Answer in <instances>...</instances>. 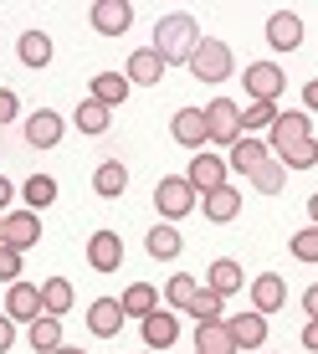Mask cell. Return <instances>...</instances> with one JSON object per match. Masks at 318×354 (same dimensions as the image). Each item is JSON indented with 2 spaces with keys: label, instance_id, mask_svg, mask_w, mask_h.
I'll return each instance as SVG.
<instances>
[{
  "label": "cell",
  "instance_id": "obj_35",
  "mask_svg": "<svg viewBox=\"0 0 318 354\" xmlns=\"http://www.w3.org/2000/svg\"><path fill=\"white\" fill-rule=\"evenodd\" d=\"M195 292H200V283H195L190 272H180V277H169V288H165V298H169V308H180V313H190V303H195Z\"/></svg>",
  "mask_w": 318,
  "mask_h": 354
},
{
  "label": "cell",
  "instance_id": "obj_10",
  "mask_svg": "<svg viewBox=\"0 0 318 354\" xmlns=\"http://www.w3.org/2000/svg\"><path fill=\"white\" fill-rule=\"evenodd\" d=\"M303 139H313V129H308V113H277L272 118V129H267V149H292V144H303Z\"/></svg>",
  "mask_w": 318,
  "mask_h": 354
},
{
  "label": "cell",
  "instance_id": "obj_9",
  "mask_svg": "<svg viewBox=\"0 0 318 354\" xmlns=\"http://www.w3.org/2000/svg\"><path fill=\"white\" fill-rule=\"evenodd\" d=\"M62 133H67V124H62V113H52V108H36L26 118V144L31 149H57Z\"/></svg>",
  "mask_w": 318,
  "mask_h": 354
},
{
  "label": "cell",
  "instance_id": "obj_28",
  "mask_svg": "<svg viewBox=\"0 0 318 354\" xmlns=\"http://www.w3.org/2000/svg\"><path fill=\"white\" fill-rule=\"evenodd\" d=\"M41 308L52 313V319L72 313V283H67V277H46V283H41Z\"/></svg>",
  "mask_w": 318,
  "mask_h": 354
},
{
  "label": "cell",
  "instance_id": "obj_15",
  "mask_svg": "<svg viewBox=\"0 0 318 354\" xmlns=\"http://www.w3.org/2000/svg\"><path fill=\"white\" fill-rule=\"evenodd\" d=\"M267 41H272L277 52H298L303 46V21L292 16V10H277V16L267 21Z\"/></svg>",
  "mask_w": 318,
  "mask_h": 354
},
{
  "label": "cell",
  "instance_id": "obj_47",
  "mask_svg": "<svg viewBox=\"0 0 318 354\" xmlns=\"http://www.w3.org/2000/svg\"><path fill=\"white\" fill-rule=\"evenodd\" d=\"M0 247H6V216H0Z\"/></svg>",
  "mask_w": 318,
  "mask_h": 354
},
{
  "label": "cell",
  "instance_id": "obj_42",
  "mask_svg": "<svg viewBox=\"0 0 318 354\" xmlns=\"http://www.w3.org/2000/svg\"><path fill=\"white\" fill-rule=\"evenodd\" d=\"M303 349H313V354H318V319L303 324Z\"/></svg>",
  "mask_w": 318,
  "mask_h": 354
},
{
  "label": "cell",
  "instance_id": "obj_36",
  "mask_svg": "<svg viewBox=\"0 0 318 354\" xmlns=\"http://www.w3.org/2000/svg\"><path fill=\"white\" fill-rule=\"evenodd\" d=\"M190 313H195V324H226V313H221V292H211V288L195 292Z\"/></svg>",
  "mask_w": 318,
  "mask_h": 354
},
{
  "label": "cell",
  "instance_id": "obj_3",
  "mask_svg": "<svg viewBox=\"0 0 318 354\" xmlns=\"http://www.w3.org/2000/svg\"><path fill=\"white\" fill-rule=\"evenodd\" d=\"M231 67H236V62H231V46L216 41V36H200V46L190 52V72L200 82H226Z\"/></svg>",
  "mask_w": 318,
  "mask_h": 354
},
{
  "label": "cell",
  "instance_id": "obj_12",
  "mask_svg": "<svg viewBox=\"0 0 318 354\" xmlns=\"http://www.w3.org/2000/svg\"><path fill=\"white\" fill-rule=\"evenodd\" d=\"M185 180H190L200 195L221 190V185H226V160H221V154H205V149H200V154L190 160V175H185Z\"/></svg>",
  "mask_w": 318,
  "mask_h": 354
},
{
  "label": "cell",
  "instance_id": "obj_23",
  "mask_svg": "<svg viewBox=\"0 0 318 354\" xmlns=\"http://www.w3.org/2000/svg\"><path fill=\"white\" fill-rule=\"evenodd\" d=\"M72 124H77V133H108V124H113V108H103L97 97H82L77 113H72Z\"/></svg>",
  "mask_w": 318,
  "mask_h": 354
},
{
  "label": "cell",
  "instance_id": "obj_22",
  "mask_svg": "<svg viewBox=\"0 0 318 354\" xmlns=\"http://www.w3.org/2000/svg\"><path fill=\"white\" fill-rule=\"evenodd\" d=\"M16 57H21V67H46V62H52V36H46V31H26V36H21V41H16Z\"/></svg>",
  "mask_w": 318,
  "mask_h": 354
},
{
  "label": "cell",
  "instance_id": "obj_45",
  "mask_svg": "<svg viewBox=\"0 0 318 354\" xmlns=\"http://www.w3.org/2000/svg\"><path fill=\"white\" fill-rule=\"evenodd\" d=\"M303 103H308L313 113H318V82H308V88H303Z\"/></svg>",
  "mask_w": 318,
  "mask_h": 354
},
{
  "label": "cell",
  "instance_id": "obj_20",
  "mask_svg": "<svg viewBox=\"0 0 318 354\" xmlns=\"http://www.w3.org/2000/svg\"><path fill=\"white\" fill-rule=\"evenodd\" d=\"M200 211L211 216L216 226L236 221V216H241V190H231V185H221V190H211V195H205V201H200Z\"/></svg>",
  "mask_w": 318,
  "mask_h": 354
},
{
  "label": "cell",
  "instance_id": "obj_26",
  "mask_svg": "<svg viewBox=\"0 0 318 354\" xmlns=\"http://www.w3.org/2000/svg\"><path fill=\"white\" fill-rule=\"evenodd\" d=\"M93 190H97V195H108V201H113V195H124V190H129V169L118 165V160L97 165V169H93Z\"/></svg>",
  "mask_w": 318,
  "mask_h": 354
},
{
  "label": "cell",
  "instance_id": "obj_33",
  "mask_svg": "<svg viewBox=\"0 0 318 354\" xmlns=\"http://www.w3.org/2000/svg\"><path fill=\"white\" fill-rule=\"evenodd\" d=\"M21 195H26V211H41V205L57 201V180L52 175H31L26 185H21Z\"/></svg>",
  "mask_w": 318,
  "mask_h": 354
},
{
  "label": "cell",
  "instance_id": "obj_31",
  "mask_svg": "<svg viewBox=\"0 0 318 354\" xmlns=\"http://www.w3.org/2000/svg\"><path fill=\"white\" fill-rule=\"evenodd\" d=\"M205 288L211 292H236L241 288V262H231V257H221V262H211V272H205Z\"/></svg>",
  "mask_w": 318,
  "mask_h": 354
},
{
  "label": "cell",
  "instance_id": "obj_27",
  "mask_svg": "<svg viewBox=\"0 0 318 354\" xmlns=\"http://www.w3.org/2000/svg\"><path fill=\"white\" fill-rule=\"evenodd\" d=\"M31 349L36 354H52V349H62V319H52V313H41V319L31 324Z\"/></svg>",
  "mask_w": 318,
  "mask_h": 354
},
{
  "label": "cell",
  "instance_id": "obj_24",
  "mask_svg": "<svg viewBox=\"0 0 318 354\" xmlns=\"http://www.w3.org/2000/svg\"><path fill=\"white\" fill-rule=\"evenodd\" d=\"M180 339V324H175V313H149V319H144V344L149 349H169Z\"/></svg>",
  "mask_w": 318,
  "mask_h": 354
},
{
  "label": "cell",
  "instance_id": "obj_16",
  "mask_svg": "<svg viewBox=\"0 0 318 354\" xmlns=\"http://www.w3.org/2000/svg\"><path fill=\"white\" fill-rule=\"evenodd\" d=\"M262 160H272V149H267V139H256V133H241L236 144H231V169H241V175H252Z\"/></svg>",
  "mask_w": 318,
  "mask_h": 354
},
{
  "label": "cell",
  "instance_id": "obj_18",
  "mask_svg": "<svg viewBox=\"0 0 318 354\" xmlns=\"http://www.w3.org/2000/svg\"><path fill=\"white\" fill-rule=\"evenodd\" d=\"M88 328L97 339H113L118 328H124V303H118V298H97L88 308Z\"/></svg>",
  "mask_w": 318,
  "mask_h": 354
},
{
  "label": "cell",
  "instance_id": "obj_17",
  "mask_svg": "<svg viewBox=\"0 0 318 354\" xmlns=\"http://www.w3.org/2000/svg\"><path fill=\"white\" fill-rule=\"evenodd\" d=\"M169 133H175L185 149L200 154V144H205V113H200V108H180V113L169 118Z\"/></svg>",
  "mask_w": 318,
  "mask_h": 354
},
{
  "label": "cell",
  "instance_id": "obj_7",
  "mask_svg": "<svg viewBox=\"0 0 318 354\" xmlns=\"http://www.w3.org/2000/svg\"><path fill=\"white\" fill-rule=\"evenodd\" d=\"M41 288H31V283H10V292H6V319L10 324H36V319H41Z\"/></svg>",
  "mask_w": 318,
  "mask_h": 354
},
{
  "label": "cell",
  "instance_id": "obj_43",
  "mask_svg": "<svg viewBox=\"0 0 318 354\" xmlns=\"http://www.w3.org/2000/svg\"><path fill=\"white\" fill-rule=\"evenodd\" d=\"M303 308H308V319H318V283L303 292Z\"/></svg>",
  "mask_w": 318,
  "mask_h": 354
},
{
  "label": "cell",
  "instance_id": "obj_34",
  "mask_svg": "<svg viewBox=\"0 0 318 354\" xmlns=\"http://www.w3.org/2000/svg\"><path fill=\"white\" fill-rule=\"evenodd\" d=\"M272 160H283V169H313L318 165V139H303L292 149H277Z\"/></svg>",
  "mask_w": 318,
  "mask_h": 354
},
{
  "label": "cell",
  "instance_id": "obj_41",
  "mask_svg": "<svg viewBox=\"0 0 318 354\" xmlns=\"http://www.w3.org/2000/svg\"><path fill=\"white\" fill-rule=\"evenodd\" d=\"M10 344H16V324H10L6 313H0V354H6Z\"/></svg>",
  "mask_w": 318,
  "mask_h": 354
},
{
  "label": "cell",
  "instance_id": "obj_2",
  "mask_svg": "<svg viewBox=\"0 0 318 354\" xmlns=\"http://www.w3.org/2000/svg\"><path fill=\"white\" fill-rule=\"evenodd\" d=\"M195 201H200V195H195V185H190L185 175H165L154 185V205H159L165 221H185V216L195 211Z\"/></svg>",
  "mask_w": 318,
  "mask_h": 354
},
{
  "label": "cell",
  "instance_id": "obj_19",
  "mask_svg": "<svg viewBox=\"0 0 318 354\" xmlns=\"http://www.w3.org/2000/svg\"><path fill=\"white\" fill-rule=\"evenodd\" d=\"M129 82H139V88H154L159 77H165V57L154 52V46H144V52H133L129 57V72H124Z\"/></svg>",
  "mask_w": 318,
  "mask_h": 354
},
{
  "label": "cell",
  "instance_id": "obj_46",
  "mask_svg": "<svg viewBox=\"0 0 318 354\" xmlns=\"http://www.w3.org/2000/svg\"><path fill=\"white\" fill-rule=\"evenodd\" d=\"M308 216H313V226H318V195H313V201H308Z\"/></svg>",
  "mask_w": 318,
  "mask_h": 354
},
{
  "label": "cell",
  "instance_id": "obj_5",
  "mask_svg": "<svg viewBox=\"0 0 318 354\" xmlns=\"http://www.w3.org/2000/svg\"><path fill=\"white\" fill-rule=\"evenodd\" d=\"M241 82H247L252 103H277V97H283V88H288V72L272 67V62H252L247 72H241Z\"/></svg>",
  "mask_w": 318,
  "mask_h": 354
},
{
  "label": "cell",
  "instance_id": "obj_49",
  "mask_svg": "<svg viewBox=\"0 0 318 354\" xmlns=\"http://www.w3.org/2000/svg\"><path fill=\"white\" fill-rule=\"evenodd\" d=\"M195 354H200V349H195Z\"/></svg>",
  "mask_w": 318,
  "mask_h": 354
},
{
  "label": "cell",
  "instance_id": "obj_37",
  "mask_svg": "<svg viewBox=\"0 0 318 354\" xmlns=\"http://www.w3.org/2000/svg\"><path fill=\"white\" fill-rule=\"evenodd\" d=\"M272 118H277V103H247L241 108V133L247 129H272Z\"/></svg>",
  "mask_w": 318,
  "mask_h": 354
},
{
  "label": "cell",
  "instance_id": "obj_39",
  "mask_svg": "<svg viewBox=\"0 0 318 354\" xmlns=\"http://www.w3.org/2000/svg\"><path fill=\"white\" fill-rule=\"evenodd\" d=\"M0 283H21V252L0 247Z\"/></svg>",
  "mask_w": 318,
  "mask_h": 354
},
{
  "label": "cell",
  "instance_id": "obj_32",
  "mask_svg": "<svg viewBox=\"0 0 318 354\" xmlns=\"http://www.w3.org/2000/svg\"><path fill=\"white\" fill-rule=\"evenodd\" d=\"M247 180H252V190H262V195H277V190L288 185V169H283V160H262V165H256Z\"/></svg>",
  "mask_w": 318,
  "mask_h": 354
},
{
  "label": "cell",
  "instance_id": "obj_48",
  "mask_svg": "<svg viewBox=\"0 0 318 354\" xmlns=\"http://www.w3.org/2000/svg\"><path fill=\"white\" fill-rule=\"evenodd\" d=\"M52 354H82V349H67V344H62V349H52Z\"/></svg>",
  "mask_w": 318,
  "mask_h": 354
},
{
  "label": "cell",
  "instance_id": "obj_30",
  "mask_svg": "<svg viewBox=\"0 0 318 354\" xmlns=\"http://www.w3.org/2000/svg\"><path fill=\"white\" fill-rule=\"evenodd\" d=\"M144 247H149V257H159V262H169V257H180V247H185V241H180V231L175 226H154L149 236H144Z\"/></svg>",
  "mask_w": 318,
  "mask_h": 354
},
{
  "label": "cell",
  "instance_id": "obj_13",
  "mask_svg": "<svg viewBox=\"0 0 318 354\" xmlns=\"http://www.w3.org/2000/svg\"><path fill=\"white\" fill-rule=\"evenodd\" d=\"M36 241H41V216H36V211H10L6 216V247L31 252Z\"/></svg>",
  "mask_w": 318,
  "mask_h": 354
},
{
  "label": "cell",
  "instance_id": "obj_6",
  "mask_svg": "<svg viewBox=\"0 0 318 354\" xmlns=\"http://www.w3.org/2000/svg\"><path fill=\"white\" fill-rule=\"evenodd\" d=\"M88 21H93V31H103V36H124L133 26V6L129 0H93Z\"/></svg>",
  "mask_w": 318,
  "mask_h": 354
},
{
  "label": "cell",
  "instance_id": "obj_1",
  "mask_svg": "<svg viewBox=\"0 0 318 354\" xmlns=\"http://www.w3.org/2000/svg\"><path fill=\"white\" fill-rule=\"evenodd\" d=\"M195 46H200V26H195V16H185V10H175V16H165L154 26V52L165 62H190Z\"/></svg>",
  "mask_w": 318,
  "mask_h": 354
},
{
  "label": "cell",
  "instance_id": "obj_21",
  "mask_svg": "<svg viewBox=\"0 0 318 354\" xmlns=\"http://www.w3.org/2000/svg\"><path fill=\"white\" fill-rule=\"evenodd\" d=\"M129 88H133V82L124 77V72H97V77H93V93H88V97H97L103 108H124Z\"/></svg>",
  "mask_w": 318,
  "mask_h": 354
},
{
  "label": "cell",
  "instance_id": "obj_38",
  "mask_svg": "<svg viewBox=\"0 0 318 354\" xmlns=\"http://www.w3.org/2000/svg\"><path fill=\"white\" fill-rule=\"evenodd\" d=\"M288 252L298 262H318V226H308V231H298V236L288 241Z\"/></svg>",
  "mask_w": 318,
  "mask_h": 354
},
{
  "label": "cell",
  "instance_id": "obj_4",
  "mask_svg": "<svg viewBox=\"0 0 318 354\" xmlns=\"http://www.w3.org/2000/svg\"><path fill=\"white\" fill-rule=\"evenodd\" d=\"M200 113H205V139L226 144V149L241 139V108L231 103V97H216V103H205Z\"/></svg>",
  "mask_w": 318,
  "mask_h": 354
},
{
  "label": "cell",
  "instance_id": "obj_40",
  "mask_svg": "<svg viewBox=\"0 0 318 354\" xmlns=\"http://www.w3.org/2000/svg\"><path fill=\"white\" fill-rule=\"evenodd\" d=\"M16 113H21L16 93H10V88H0V129H6V124H16Z\"/></svg>",
  "mask_w": 318,
  "mask_h": 354
},
{
  "label": "cell",
  "instance_id": "obj_44",
  "mask_svg": "<svg viewBox=\"0 0 318 354\" xmlns=\"http://www.w3.org/2000/svg\"><path fill=\"white\" fill-rule=\"evenodd\" d=\"M10 195H16V190H10V180H6V175H0V216H6V205H10Z\"/></svg>",
  "mask_w": 318,
  "mask_h": 354
},
{
  "label": "cell",
  "instance_id": "obj_14",
  "mask_svg": "<svg viewBox=\"0 0 318 354\" xmlns=\"http://www.w3.org/2000/svg\"><path fill=\"white\" fill-rule=\"evenodd\" d=\"M226 328H231V339H236V349H262V344H267V319H262L256 308L226 319Z\"/></svg>",
  "mask_w": 318,
  "mask_h": 354
},
{
  "label": "cell",
  "instance_id": "obj_25",
  "mask_svg": "<svg viewBox=\"0 0 318 354\" xmlns=\"http://www.w3.org/2000/svg\"><path fill=\"white\" fill-rule=\"evenodd\" d=\"M195 349L200 354H236V339H231L226 324H195Z\"/></svg>",
  "mask_w": 318,
  "mask_h": 354
},
{
  "label": "cell",
  "instance_id": "obj_29",
  "mask_svg": "<svg viewBox=\"0 0 318 354\" xmlns=\"http://www.w3.org/2000/svg\"><path fill=\"white\" fill-rule=\"evenodd\" d=\"M118 303H124V319L133 313V319L144 324V319H149V313L159 308V292H154L149 283H133V288H129V292H124V298H118Z\"/></svg>",
  "mask_w": 318,
  "mask_h": 354
},
{
  "label": "cell",
  "instance_id": "obj_8",
  "mask_svg": "<svg viewBox=\"0 0 318 354\" xmlns=\"http://www.w3.org/2000/svg\"><path fill=\"white\" fill-rule=\"evenodd\" d=\"M88 262H93V272H118V267H124V236H118V231H93L88 236Z\"/></svg>",
  "mask_w": 318,
  "mask_h": 354
},
{
  "label": "cell",
  "instance_id": "obj_11",
  "mask_svg": "<svg viewBox=\"0 0 318 354\" xmlns=\"http://www.w3.org/2000/svg\"><path fill=\"white\" fill-rule=\"evenodd\" d=\"M283 303H288V283L277 272H262V277H252V308L262 313H283Z\"/></svg>",
  "mask_w": 318,
  "mask_h": 354
}]
</instances>
